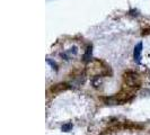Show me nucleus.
<instances>
[{"instance_id":"obj_1","label":"nucleus","mask_w":150,"mask_h":135,"mask_svg":"<svg viewBox=\"0 0 150 135\" xmlns=\"http://www.w3.org/2000/svg\"><path fill=\"white\" fill-rule=\"evenodd\" d=\"M124 81L129 87H133V88H139L140 87V78L138 73L134 72H128L124 75Z\"/></svg>"},{"instance_id":"obj_2","label":"nucleus","mask_w":150,"mask_h":135,"mask_svg":"<svg viewBox=\"0 0 150 135\" xmlns=\"http://www.w3.org/2000/svg\"><path fill=\"white\" fill-rule=\"evenodd\" d=\"M141 52H142V43H138L134 46V51H133V58H134V61L137 63H140Z\"/></svg>"},{"instance_id":"obj_3","label":"nucleus","mask_w":150,"mask_h":135,"mask_svg":"<svg viewBox=\"0 0 150 135\" xmlns=\"http://www.w3.org/2000/svg\"><path fill=\"white\" fill-rule=\"evenodd\" d=\"M68 88H69V86H68L67 83H59V84L53 86L52 88H51V91L54 92V94H58V92H61L63 90H67Z\"/></svg>"},{"instance_id":"obj_4","label":"nucleus","mask_w":150,"mask_h":135,"mask_svg":"<svg viewBox=\"0 0 150 135\" xmlns=\"http://www.w3.org/2000/svg\"><path fill=\"white\" fill-rule=\"evenodd\" d=\"M77 52H78L77 47H76V46H74V47H71V49H70L68 52L62 53V54H61V56H62V58H64V60H69V59H70V56H71V55H76V54H77Z\"/></svg>"},{"instance_id":"obj_5","label":"nucleus","mask_w":150,"mask_h":135,"mask_svg":"<svg viewBox=\"0 0 150 135\" xmlns=\"http://www.w3.org/2000/svg\"><path fill=\"white\" fill-rule=\"evenodd\" d=\"M91 53H93V46L89 45V46L87 47L85 54H83V61H85V62H89L90 61V59H91Z\"/></svg>"},{"instance_id":"obj_6","label":"nucleus","mask_w":150,"mask_h":135,"mask_svg":"<svg viewBox=\"0 0 150 135\" xmlns=\"http://www.w3.org/2000/svg\"><path fill=\"white\" fill-rule=\"evenodd\" d=\"M61 129H62L63 132H70V131L72 129V123L63 124V125H62V127H61Z\"/></svg>"},{"instance_id":"obj_7","label":"nucleus","mask_w":150,"mask_h":135,"mask_svg":"<svg viewBox=\"0 0 150 135\" xmlns=\"http://www.w3.org/2000/svg\"><path fill=\"white\" fill-rule=\"evenodd\" d=\"M100 83H102V81H100V78H99V77H95V78L93 79V86H94L95 88H98Z\"/></svg>"},{"instance_id":"obj_8","label":"nucleus","mask_w":150,"mask_h":135,"mask_svg":"<svg viewBox=\"0 0 150 135\" xmlns=\"http://www.w3.org/2000/svg\"><path fill=\"white\" fill-rule=\"evenodd\" d=\"M46 62H47V63H49V64H50V65L52 67L53 70L58 71V65H57V63H55V62H53V61L51 60V59H46Z\"/></svg>"}]
</instances>
